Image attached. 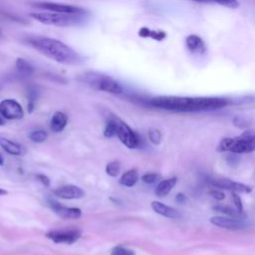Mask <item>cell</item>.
Listing matches in <instances>:
<instances>
[{"label":"cell","mask_w":255,"mask_h":255,"mask_svg":"<svg viewBox=\"0 0 255 255\" xmlns=\"http://www.w3.org/2000/svg\"><path fill=\"white\" fill-rule=\"evenodd\" d=\"M147 105L170 112H205L224 108L230 101L220 97H178L159 96L147 101Z\"/></svg>","instance_id":"1"},{"label":"cell","mask_w":255,"mask_h":255,"mask_svg":"<svg viewBox=\"0 0 255 255\" xmlns=\"http://www.w3.org/2000/svg\"><path fill=\"white\" fill-rule=\"evenodd\" d=\"M24 40L26 44L33 49L59 64L72 66L81 65L85 62V58L82 55L64 42L55 38L41 35H29Z\"/></svg>","instance_id":"2"},{"label":"cell","mask_w":255,"mask_h":255,"mask_svg":"<svg viewBox=\"0 0 255 255\" xmlns=\"http://www.w3.org/2000/svg\"><path fill=\"white\" fill-rule=\"evenodd\" d=\"M30 16L36 21L45 25H54L60 27H71L82 25L87 21V13L85 14H68L56 12H36Z\"/></svg>","instance_id":"3"},{"label":"cell","mask_w":255,"mask_h":255,"mask_svg":"<svg viewBox=\"0 0 255 255\" xmlns=\"http://www.w3.org/2000/svg\"><path fill=\"white\" fill-rule=\"evenodd\" d=\"M219 151L247 153L255 150V130H246L239 136L223 138L217 147Z\"/></svg>","instance_id":"4"},{"label":"cell","mask_w":255,"mask_h":255,"mask_svg":"<svg viewBox=\"0 0 255 255\" xmlns=\"http://www.w3.org/2000/svg\"><path fill=\"white\" fill-rule=\"evenodd\" d=\"M84 81L99 91L114 95H121L124 93V89L121 84L109 76L88 73L84 76Z\"/></svg>","instance_id":"5"},{"label":"cell","mask_w":255,"mask_h":255,"mask_svg":"<svg viewBox=\"0 0 255 255\" xmlns=\"http://www.w3.org/2000/svg\"><path fill=\"white\" fill-rule=\"evenodd\" d=\"M117 135L120 140L128 148H135L140 143V137L125 122L117 119Z\"/></svg>","instance_id":"6"},{"label":"cell","mask_w":255,"mask_h":255,"mask_svg":"<svg viewBox=\"0 0 255 255\" xmlns=\"http://www.w3.org/2000/svg\"><path fill=\"white\" fill-rule=\"evenodd\" d=\"M32 6L44 9L50 12H56V13H68V14H85L87 11L84 8L77 7L74 5H68L63 3H54V2H34L31 3Z\"/></svg>","instance_id":"7"},{"label":"cell","mask_w":255,"mask_h":255,"mask_svg":"<svg viewBox=\"0 0 255 255\" xmlns=\"http://www.w3.org/2000/svg\"><path fill=\"white\" fill-rule=\"evenodd\" d=\"M81 230L79 229H61L52 230L46 233V237L55 243L62 244H73L81 237Z\"/></svg>","instance_id":"8"},{"label":"cell","mask_w":255,"mask_h":255,"mask_svg":"<svg viewBox=\"0 0 255 255\" xmlns=\"http://www.w3.org/2000/svg\"><path fill=\"white\" fill-rule=\"evenodd\" d=\"M0 115L7 120H19L24 117V111L17 101L6 99L0 102Z\"/></svg>","instance_id":"9"},{"label":"cell","mask_w":255,"mask_h":255,"mask_svg":"<svg viewBox=\"0 0 255 255\" xmlns=\"http://www.w3.org/2000/svg\"><path fill=\"white\" fill-rule=\"evenodd\" d=\"M208 182L210 184H212L213 186L219 187V188H224V189H228L231 191H235V192H241V193H250L251 192V187L241 183V182H236L233 181L231 179L228 178H224V177H212V178H208Z\"/></svg>","instance_id":"10"},{"label":"cell","mask_w":255,"mask_h":255,"mask_svg":"<svg viewBox=\"0 0 255 255\" xmlns=\"http://www.w3.org/2000/svg\"><path fill=\"white\" fill-rule=\"evenodd\" d=\"M210 222L215 226L228 230H239L247 226L243 218L230 216H213L210 218Z\"/></svg>","instance_id":"11"},{"label":"cell","mask_w":255,"mask_h":255,"mask_svg":"<svg viewBox=\"0 0 255 255\" xmlns=\"http://www.w3.org/2000/svg\"><path fill=\"white\" fill-rule=\"evenodd\" d=\"M53 193L55 196L62 199H79L85 196V191L81 187L73 184L60 186L54 189Z\"/></svg>","instance_id":"12"},{"label":"cell","mask_w":255,"mask_h":255,"mask_svg":"<svg viewBox=\"0 0 255 255\" xmlns=\"http://www.w3.org/2000/svg\"><path fill=\"white\" fill-rule=\"evenodd\" d=\"M49 204L52 209L62 218L65 219H79L82 216V210L77 207H67L61 205L55 200H49Z\"/></svg>","instance_id":"13"},{"label":"cell","mask_w":255,"mask_h":255,"mask_svg":"<svg viewBox=\"0 0 255 255\" xmlns=\"http://www.w3.org/2000/svg\"><path fill=\"white\" fill-rule=\"evenodd\" d=\"M185 46L188 49V51L192 54H197V55H204L207 51L206 45L202 38H200L197 35L191 34L188 35L185 38Z\"/></svg>","instance_id":"14"},{"label":"cell","mask_w":255,"mask_h":255,"mask_svg":"<svg viewBox=\"0 0 255 255\" xmlns=\"http://www.w3.org/2000/svg\"><path fill=\"white\" fill-rule=\"evenodd\" d=\"M151 208L153 209L154 212H156L159 215H162L167 218H178L179 213L176 209L167 206L159 201H152L151 202Z\"/></svg>","instance_id":"15"},{"label":"cell","mask_w":255,"mask_h":255,"mask_svg":"<svg viewBox=\"0 0 255 255\" xmlns=\"http://www.w3.org/2000/svg\"><path fill=\"white\" fill-rule=\"evenodd\" d=\"M68 123V117L62 112H56L51 119L50 127L54 132L62 131Z\"/></svg>","instance_id":"16"},{"label":"cell","mask_w":255,"mask_h":255,"mask_svg":"<svg viewBox=\"0 0 255 255\" xmlns=\"http://www.w3.org/2000/svg\"><path fill=\"white\" fill-rule=\"evenodd\" d=\"M176 182H177L176 177H170V178L161 180L156 185V187L154 189L155 195H157L158 197H164L165 195H167L171 191V189L174 187Z\"/></svg>","instance_id":"17"},{"label":"cell","mask_w":255,"mask_h":255,"mask_svg":"<svg viewBox=\"0 0 255 255\" xmlns=\"http://www.w3.org/2000/svg\"><path fill=\"white\" fill-rule=\"evenodd\" d=\"M0 146L6 152L13 155H20L23 152V147L21 144L5 137H0Z\"/></svg>","instance_id":"18"},{"label":"cell","mask_w":255,"mask_h":255,"mask_svg":"<svg viewBox=\"0 0 255 255\" xmlns=\"http://www.w3.org/2000/svg\"><path fill=\"white\" fill-rule=\"evenodd\" d=\"M138 36L141 38H151L155 41H162L166 37V33L164 31H154L150 30L146 27H141L138 30Z\"/></svg>","instance_id":"19"},{"label":"cell","mask_w":255,"mask_h":255,"mask_svg":"<svg viewBox=\"0 0 255 255\" xmlns=\"http://www.w3.org/2000/svg\"><path fill=\"white\" fill-rule=\"evenodd\" d=\"M138 180V173L135 169H129L127 172H125L121 178H120V183L124 186L127 187H131L135 185V183Z\"/></svg>","instance_id":"20"},{"label":"cell","mask_w":255,"mask_h":255,"mask_svg":"<svg viewBox=\"0 0 255 255\" xmlns=\"http://www.w3.org/2000/svg\"><path fill=\"white\" fill-rule=\"evenodd\" d=\"M16 70L22 76H30L34 72L32 65L23 58H18L16 60Z\"/></svg>","instance_id":"21"},{"label":"cell","mask_w":255,"mask_h":255,"mask_svg":"<svg viewBox=\"0 0 255 255\" xmlns=\"http://www.w3.org/2000/svg\"><path fill=\"white\" fill-rule=\"evenodd\" d=\"M213 209L216 210L217 212H221V213H223V214H225V215H227V216H230V217L241 218L240 216H241V214H242V212L238 211L237 209L234 210L233 208H231L230 206H227V205H221V204H219V205L214 206Z\"/></svg>","instance_id":"22"},{"label":"cell","mask_w":255,"mask_h":255,"mask_svg":"<svg viewBox=\"0 0 255 255\" xmlns=\"http://www.w3.org/2000/svg\"><path fill=\"white\" fill-rule=\"evenodd\" d=\"M117 128H118L117 119L109 120L104 130V135L106 137H113L114 135L117 134Z\"/></svg>","instance_id":"23"},{"label":"cell","mask_w":255,"mask_h":255,"mask_svg":"<svg viewBox=\"0 0 255 255\" xmlns=\"http://www.w3.org/2000/svg\"><path fill=\"white\" fill-rule=\"evenodd\" d=\"M47 137H48V133L44 129H35L29 133V138L33 142H38V143L43 142L47 139Z\"/></svg>","instance_id":"24"},{"label":"cell","mask_w":255,"mask_h":255,"mask_svg":"<svg viewBox=\"0 0 255 255\" xmlns=\"http://www.w3.org/2000/svg\"><path fill=\"white\" fill-rule=\"evenodd\" d=\"M121 170V164L119 161H111L106 166V172L112 177H116Z\"/></svg>","instance_id":"25"},{"label":"cell","mask_w":255,"mask_h":255,"mask_svg":"<svg viewBox=\"0 0 255 255\" xmlns=\"http://www.w3.org/2000/svg\"><path fill=\"white\" fill-rule=\"evenodd\" d=\"M110 255H135L132 249L127 248L125 246H116L112 249Z\"/></svg>","instance_id":"26"},{"label":"cell","mask_w":255,"mask_h":255,"mask_svg":"<svg viewBox=\"0 0 255 255\" xmlns=\"http://www.w3.org/2000/svg\"><path fill=\"white\" fill-rule=\"evenodd\" d=\"M148 139L153 143V144H159L161 141V133L157 129H149L148 130Z\"/></svg>","instance_id":"27"},{"label":"cell","mask_w":255,"mask_h":255,"mask_svg":"<svg viewBox=\"0 0 255 255\" xmlns=\"http://www.w3.org/2000/svg\"><path fill=\"white\" fill-rule=\"evenodd\" d=\"M209 3L213 2V3H217L221 6H225L228 8H232L235 9L239 6V3L237 2V0H208Z\"/></svg>","instance_id":"28"},{"label":"cell","mask_w":255,"mask_h":255,"mask_svg":"<svg viewBox=\"0 0 255 255\" xmlns=\"http://www.w3.org/2000/svg\"><path fill=\"white\" fill-rule=\"evenodd\" d=\"M158 178H159V174L153 173V172L145 173V174H143V175L141 176V180H142L144 183H147V184H151V183L155 182Z\"/></svg>","instance_id":"29"},{"label":"cell","mask_w":255,"mask_h":255,"mask_svg":"<svg viewBox=\"0 0 255 255\" xmlns=\"http://www.w3.org/2000/svg\"><path fill=\"white\" fill-rule=\"evenodd\" d=\"M232 199H233V202L236 206V209L240 212L243 213V204H242V200H241V197L239 196V194L235 191H232Z\"/></svg>","instance_id":"30"},{"label":"cell","mask_w":255,"mask_h":255,"mask_svg":"<svg viewBox=\"0 0 255 255\" xmlns=\"http://www.w3.org/2000/svg\"><path fill=\"white\" fill-rule=\"evenodd\" d=\"M209 194H210L213 198H215V199H217V200H222V199H224V197H225V194H224L222 191L217 190V189H212V190H210V191H209Z\"/></svg>","instance_id":"31"},{"label":"cell","mask_w":255,"mask_h":255,"mask_svg":"<svg viewBox=\"0 0 255 255\" xmlns=\"http://www.w3.org/2000/svg\"><path fill=\"white\" fill-rule=\"evenodd\" d=\"M36 177L45 187H49L50 186V179L46 175H44V174H37Z\"/></svg>","instance_id":"32"},{"label":"cell","mask_w":255,"mask_h":255,"mask_svg":"<svg viewBox=\"0 0 255 255\" xmlns=\"http://www.w3.org/2000/svg\"><path fill=\"white\" fill-rule=\"evenodd\" d=\"M175 200L178 202V203H183L185 200H186V197L183 193H178L176 196H175Z\"/></svg>","instance_id":"33"},{"label":"cell","mask_w":255,"mask_h":255,"mask_svg":"<svg viewBox=\"0 0 255 255\" xmlns=\"http://www.w3.org/2000/svg\"><path fill=\"white\" fill-rule=\"evenodd\" d=\"M5 124V120H4V118L0 115V126H3Z\"/></svg>","instance_id":"34"},{"label":"cell","mask_w":255,"mask_h":255,"mask_svg":"<svg viewBox=\"0 0 255 255\" xmlns=\"http://www.w3.org/2000/svg\"><path fill=\"white\" fill-rule=\"evenodd\" d=\"M3 163H4V157H3V155L0 153V165H3Z\"/></svg>","instance_id":"35"},{"label":"cell","mask_w":255,"mask_h":255,"mask_svg":"<svg viewBox=\"0 0 255 255\" xmlns=\"http://www.w3.org/2000/svg\"><path fill=\"white\" fill-rule=\"evenodd\" d=\"M192 1H195V2H200V3H209L208 0H192Z\"/></svg>","instance_id":"36"},{"label":"cell","mask_w":255,"mask_h":255,"mask_svg":"<svg viewBox=\"0 0 255 255\" xmlns=\"http://www.w3.org/2000/svg\"><path fill=\"white\" fill-rule=\"evenodd\" d=\"M4 194H7V191L5 189L0 188V195H4Z\"/></svg>","instance_id":"37"}]
</instances>
